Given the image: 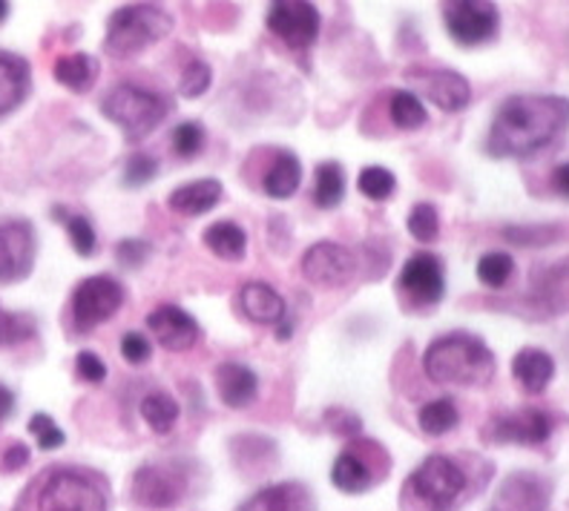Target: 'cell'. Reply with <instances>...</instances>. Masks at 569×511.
<instances>
[{"label": "cell", "instance_id": "obj_28", "mask_svg": "<svg viewBox=\"0 0 569 511\" xmlns=\"http://www.w3.org/2000/svg\"><path fill=\"white\" fill-rule=\"evenodd\" d=\"M98 72L101 67L87 52H72V56H61L56 61V81L72 92H90L98 81Z\"/></svg>", "mask_w": 569, "mask_h": 511}, {"label": "cell", "instance_id": "obj_44", "mask_svg": "<svg viewBox=\"0 0 569 511\" xmlns=\"http://www.w3.org/2000/svg\"><path fill=\"white\" fill-rule=\"evenodd\" d=\"M150 353H153V345H150V339L139 331H130L121 337V357H124L130 365H144L150 360Z\"/></svg>", "mask_w": 569, "mask_h": 511}, {"label": "cell", "instance_id": "obj_15", "mask_svg": "<svg viewBox=\"0 0 569 511\" xmlns=\"http://www.w3.org/2000/svg\"><path fill=\"white\" fill-rule=\"evenodd\" d=\"M549 483L532 471H515L500 483L489 511H549Z\"/></svg>", "mask_w": 569, "mask_h": 511}, {"label": "cell", "instance_id": "obj_51", "mask_svg": "<svg viewBox=\"0 0 569 511\" xmlns=\"http://www.w3.org/2000/svg\"><path fill=\"white\" fill-rule=\"evenodd\" d=\"M7 14H9V3H7V0H0V21H3Z\"/></svg>", "mask_w": 569, "mask_h": 511}, {"label": "cell", "instance_id": "obj_37", "mask_svg": "<svg viewBox=\"0 0 569 511\" xmlns=\"http://www.w3.org/2000/svg\"><path fill=\"white\" fill-rule=\"evenodd\" d=\"M409 233L415 236L417 242H435L440 233V216L435 204L420 201L409 213Z\"/></svg>", "mask_w": 569, "mask_h": 511}, {"label": "cell", "instance_id": "obj_2", "mask_svg": "<svg viewBox=\"0 0 569 511\" xmlns=\"http://www.w3.org/2000/svg\"><path fill=\"white\" fill-rule=\"evenodd\" d=\"M423 371L438 385L487 388L495 380L498 362L480 337L472 333H446L426 348Z\"/></svg>", "mask_w": 569, "mask_h": 511}, {"label": "cell", "instance_id": "obj_10", "mask_svg": "<svg viewBox=\"0 0 569 511\" xmlns=\"http://www.w3.org/2000/svg\"><path fill=\"white\" fill-rule=\"evenodd\" d=\"M188 491V474L179 465L147 463L132 474V498L144 509H173Z\"/></svg>", "mask_w": 569, "mask_h": 511}, {"label": "cell", "instance_id": "obj_16", "mask_svg": "<svg viewBox=\"0 0 569 511\" xmlns=\"http://www.w3.org/2000/svg\"><path fill=\"white\" fill-rule=\"evenodd\" d=\"M552 417L541 408H521L512 414L495 417L489 437L495 442H515V445H541L552 434Z\"/></svg>", "mask_w": 569, "mask_h": 511}, {"label": "cell", "instance_id": "obj_36", "mask_svg": "<svg viewBox=\"0 0 569 511\" xmlns=\"http://www.w3.org/2000/svg\"><path fill=\"white\" fill-rule=\"evenodd\" d=\"M38 325L29 313H9L0 308V345H21L36 337Z\"/></svg>", "mask_w": 569, "mask_h": 511}, {"label": "cell", "instance_id": "obj_43", "mask_svg": "<svg viewBox=\"0 0 569 511\" xmlns=\"http://www.w3.org/2000/svg\"><path fill=\"white\" fill-rule=\"evenodd\" d=\"M153 253V244L144 242V239H121L116 244V259H119L124 268H141L147 262V255Z\"/></svg>", "mask_w": 569, "mask_h": 511}, {"label": "cell", "instance_id": "obj_27", "mask_svg": "<svg viewBox=\"0 0 569 511\" xmlns=\"http://www.w3.org/2000/svg\"><path fill=\"white\" fill-rule=\"evenodd\" d=\"M204 248L224 262H239L248 253V233L239 228L237 221H213L202 233Z\"/></svg>", "mask_w": 569, "mask_h": 511}, {"label": "cell", "instance_id": "obj_7", "mask_svg": "<svg viewBox=\"0 0 569 511\" xmlns=\"http://www.w3.org/2000/svg\"><path fill=\"white\" fill-rule=\"evenodd\" d=\"M127 291L124 284L116 277H107V273H98V277L83 279L78 282V288L72 291L70 299V313L76 331L90 333L98 325H104L107 319H112L119 313V308L124 304Z\"/></svg>", "mask_w": 569, "mask_h": 511}, {"label": "cell", "instance_id": "obj_22", "mask_svg": "<svg viewBox=\"0 0 569 511\" xmlns=\"http://www.w3.org/2000/svg\"><path fill=\"white\" fill-rule=\"evenodd\" d=\"M239 511H317V505L302 483H277L244 500Z\"/></svg>", "mask_w": 569, "mask_h": 511}, {"label": "cell", "instance_id": "obj_33", "mask_svg": "<svg viewBox=\"0 0 569 511\" xmlns=\"http://www.w3.org/2000/svg\"><path fill=\"white\" fill-rule=\"evenodd\" d=\"M52 213H56L58 221H63V224H67V236H70V242H72V248H76L78 255L96 253L98 236L87 216H67V210L63 208H52Z\"/></svg>", "mask_w": 569, "mask_h": 511}, {"label": "cell", "instance_id": "obj_21", "mask_svg": "<svg viewBox=\"0 0 569 511\" xmlns=\"http://www.w3.org/2000/svg\"><path fill=\"white\" fill-rule=\"evenodd\" d=\"M239 308L253 325H279L288 317V304L268 282H248L239 291Z\"/></svg>", "mask_w": 569, "mask_h": 511}, {"label": "cell", "instance_id": "obj_49", "mask_svg": "<svg viewBox=\"0 0 569 511\" xmlns=\"http://www.w3.org/2000/svg\"><path fill=\"white\" fill-rule=\"evenodd\" d=\"M14 411V394L7 385H0V422Z\"/></svg>", "mask_w": 569, "mask_h": 511}, {"label": "cell", "instance_id": "obj_25", "mask_svg": "<svg viewBox=\"0 0 569 511\" xmlns=\"http://www.w3.org/2000/svg\"><path fill=\"white\" fill-rule=\"evenodd\" d=\"M377 480L375 469H371V460H368L362 451L346 449L337 460H333L331 469V483L337 485L346 494H360V491L371 489Z\"/></svg>", "mask_w": 569, "mask_h": 511}, {"label": "cell", "instance_id": "obj_26", "mask_svg": "<svg viewBox=\"0 0 569 511\" xmlns=\"http://www.w3.org/2000/svg\"><path fill=\"white\" fill-rule=\"evenodd\" d=\"M299 184H302V161L291 150H277L273 164L268 167V173H264L262 181L264 193L277 201L291 199L299 190Z\"/></svg>", "mask_w": 569, "mask_h": 511}, {"label": "cell", "instance_id": "obj_29", "mask_svg": "<svg viewBox=\"0 0 569 511\" xmlns=\"http://www.w3.org/2000/svg\"><path fill=\"white\" fill-rule=\"evenodd\" d=\"M346 199V173L337 161H322L317 167V181H313V204L320 210L340 208Z\"/></svg>", "mask_w": 569, "mask_h": 511}, {"label": "cell", "instance_id": "obj_9", "mask_svg": "<svg viewBox=\"0 0 569 511\" xmlns=\"http://www.w3.org/2000/svg\"><path fill=\"white\" fill-rule=\"evenodd\" d=\"M446 32L460 47L489 43L500 29V12L489 0H451L443 3Z\"/></svg>", "mask_w": 569, "mask_h": 511}, {"label": "cell", "instance_id": "obj_42", "mask_svg": "<svg viewBox=\"0 0 569 511\" xmlns=\"http://www.w3.org/2000/svg\"><path fill=\"white\" fill-rule=\"evenodd\" d=\"M29 434H36L38 445H41L43 451H52V449H61L63 445V431L58 429L56 420L49 414H36L32 420H29Z\"/></svg>", "mask_w": 569, "mask_h": 511}, {"label": "cell", "instance_id": "obj_30", "mask_svg": "<svg viewBox=\"0 0 569 511\" xmlns=\"http://www.w3.org/2000/svg\"><path fill=\"white\" fill-rule=\"evenodd\" d=\"M141 420L153 434H167V431H173L176 420H179V402L167 391H153L141 400Z\"/></svg>", "mask_w": 569, "mask_h": 511}, {"label": "cell", "instance_id": "obj_19", "mask_svg": "<svg viewBox=\"0 0 569 511\" xmlns=\"http://www.w3.org/2000/svg\"><path fill=\"white\" fill-rule=\"evenodd\" d=\"M529 299L543 313L569 311V264H552V268L535 270Z\"/></svg>", "mask_w": 569, "mask_h": 511}, {"label": "cell", "instance_id": "obj_48", "mask_svg": "<svg viewBox=\"0 0 569 511\" xmlns=\"http://www.w3.org/2000/svg\"><path fill=\"white\" fill-rule=\"evenodd\" d=\"M552 190L563 199H569V161L567 164H558L556 173H552Z\"/></svg>", "mask_w": 569, "mask_h": 511}, {"label": "cell", "instance_id": "obj_34", "mask_svg": "<svg viewBox=\"0 0 569 511\" xmlns=\"http://www.w3.org/2000/svg\"><path fill=\"white\" fill-rule=\"evenodd\" d=\"M357 187H360V193L366 196L368 201H386L395 196L397 190V179L391 173L389 167H380V164H371L366 167L357 179Z\"/></svg>", "mask_w": 569, "mask_h": 511}, {"label": "cell", "instance_id": "obj_11", "mask_svg": "<svg viewBox=\"0 0 569 511\" xmlns=\"http://www.w3.org/2000/svg\"><path fill=\"white\" fill-rule=\"evenodd\" d=\"M406 78H409V83L417 90V98H429L431 104L443 112H460L472 101V87L455 70H443V67H411L406 72Z\"/></svg>", "mask_w": 569, "mask_h": 511}, {"label": "cell", "instance_id": "obj_35", "mask_svg": "<svg viewBox=\"0 0 569 511\" xmlns=\"http://www.w3.org/2000/svg\"><path fill=\"white\" fill-rule=\"evenodd\" d=\"M515 273V259L509 253H500V250H492V253L487 255H480V262H478V279L487 288H503V284L512 279Z\"/></svg>", "mask_w": 569, "mask_h": 511}, {"label": "cell", "instance_id": "obj_32", "mask_svg": "<svg viewBox=\"0 0 569 511\" xmlns=\"http://www.w3.org/2000/svg\"><path fill=\"white\" fill-rule=\"evenodd\" d=\"M389 116L395 121V127H400V130H420L429 121V110H426L423 98H417L409 90H400L391 96Z\"/></svg>", "mask_w": 569, "mask_h": 511}, {"label": "cell", "instance_id": "obj_39", "mask_svg": "<svg viewBox=\"0 0 569 511\" xmlns=\"http://www.w3.org/2000/svg\"><path fill=\"white\" fill-rule=\"evenodd\" d=\"M512 244H523V248H541V244L558 242L563 236V228L558 224H535V228H507L503 230Z\"/></svg>", "mask_w": 569, "mask_h": 511}, {"label": "cell", "instance_id": "obj_47", "mask_svg": "<svg viewBox=\"0 0 569 511\" xmlns=\"http://www.w3.org/2000/svg\"><path fill=\"white\" fill-rule=\"evenodd\" d=\"M27 463H29L27 445H23V442H9L7 451H3V457H0V465H3V471H21Z\"/></svg>", "mask_w": 569, "mask_h": 511}, {"label": "cell", "instance_id": "obj_17", "mask_svg": "<svg viewBox=\"0 0 569 511\" xmlns=\"http://www.w3.org/2000/svg\"><path fill=\"white\" fill-rule=\"evenodd\" d=\"M147 328L164 351H190L199 342V322L179 304H161L147 317Z\"/></svg>", "mask_w": 569, "mask_h": 511}, {"label": "cell", "instance_id": "obj_3", "mask_svg": "<svg viewBox=\"0 0 569 511\" xmlns=\"http://www.w3.org/2000/svg\"><path fill=\"white\" fill-rule=\"evenodd\" d=\"M18 511H107V489L92 471L52 465L29 485Z\"/></svg>", "mask_w": 569, "mask_h": 511}, {"label": "cell", "instance_id": "obj_6", "mask_svg": "<svg viewBox=\"0 0 569 511\" xmlns=\"http://www.w3.org/2000/svg\"><path fill=\"white\" fill-rule=\"evenodd\" d=\"M469 477L451 457L431 454L406 480V491L429 511H449L463 498Z\"/></svg>", "mask_w": 569, "mask_h": 511}, {"label": "cell", "instance_id": "obj_5", "mask_svg": "<svg viewBox=\"0 0 569 511\" xmlns=\"http://www.w3.org/2000/svg\"><path fill=\"white\" fill-rule=\"evenodd\" d=\"M173 104L164 92L147 90L139 83H119L101 98V116L119 127L130 141L147 139L170 116Z\"/></svg>", "mask_w": 569, "mask_h": 511}, {"label": "cell", "instance_id": "obj_12", "mask_svg": "<svg viewBox=\"0 0 569 511\" xmlns=\"http://www.w3.org/2000/svg\"><path fill=\"white\" fill-rule=\"evenodd\" d=\"M36 228L23 219L0 221V284L21 282L36 264Z\"/></svg>", "mask_w": 569, "mask_h": 511}, {"label": "cell", "instance_id": "obj_1", "mask_svg": "<svg viewBox=\"0 0 569 511\" xmlns=\"http://www.w3.org/2000/svg\"><path fill=\"white\" fill-rule=\"evenodd\" d=\"M569 127V98L512 96L498 107L487 136L495 159H532L558 144Z\"/></svg>", "mask_w": 569, "mask_h": 511}, {"label": "cell", "instance_id": "obj_18", "mask_svg": "<svg viewBox=\"0 0 569 511\" xmlns=\"http://www.w3.org/2000/svg\"><path fill=\"white\" fill-rule=\"evenodd\" d=\"M216 394L228 408H248L259 397V377L242 362H222L216 368Z\"/></svg>", "mask_w": 569, "mask_h": 511}, {"label": "cell", "instance_id": "obj_41", "mask_svg": "<svg viewBox=\"0 0 569 511\" xmlns=\"http://www.w3.org/2000/svg\"><path fill=\"white\" fill-rule=\"evenodd\" d=\"M159 173V161L150 152H132L124 164V187H144L147 181H153Z\"/></svg>", "mask_w": 569, "mask_h": 511}, {"label": "cell", "instance_id": "obj_23", "mask_svg": "<svg viewBox=\"0 0 569 511\" xmlns=\"http://www.w3.org/2000/svg\"><path fill=\"white\" fill-rule=\"evenodd\" d=\"M222 193L224 187L219 179H196L176 187L167 199V208L179 216H204L222 201Z\"/></svg>", "mask_w": 569, "mask_h": 511}, {"label": "cell", "instance_id": "obj_45", "mask_svg": "<svg viewBox=\"0 0 569 511\" xmlns=\"http://www.w3.org/2000/svg\"><path fill=\"white\" fill-rule=\"evenodd\" d=\"M76 373L81 377L83 382H92V385H96V382H104L107 365L101 362V357H98V353L81 351L76 357Z\"/></svg>", "mask_w": 569, "mask_h": 511}, {"label": "cell", "instance_id": "obj_4", "mask_svg": "<svg viewBox=\"0 0 569 511\" xmlns=\"http://www.w3.org/2000/svg\"><path fill=\"white\" fill-rule=\"evenodd\" d=\"M170 29H173V14L161 3H127L107 18V56H141L144 49L170 36Z\"/></svg>", "mask_w": 569, "mask_h": 511}, {"label": "cell", "instance_id": "obj_24", "mask_svg": "<svg viewBox=\"0 0 569 511\" xmlns=\"http://www.w3.org/2000/svg\"><path fill=\"white\" fill-rule=\"evenodd\" d=\"M512 377L527 394H543L556 377V360L543 348H521L512 360Z\"/></svg>", "mask_w": 569, "mask_h": 511}, {"label": "cell", "instance_id": "obj_13", "mask_svg": "<svg viewBox=\"0 0 569 511\" xmlns=\"http://www.w3.org/2000/svg\"><path fill=\"white\" fill-rule=\"evenodd\" d=\"M299 268H302V277L311 284L337 288V284H346L357 273V255L346 244L317 242L306 250Z\"/></svg>", "mask_w": 569, "mask_h": 511}, {"label": "cell", "instance_id": "obj_50", "mask_svg": "<svg viewBox=\"0 0 569 511\" xmlns=\"http://www.w3.org/2000/svg\"><path fill=\"white\" fill-rule=\"evenodd\" d=\"M291 337H293V319L284 317L282 322H279V328H277V339H279V342H288Z\"/></svg>", "mask_w": 569, "mask_h": 511}, {"label": "cell", "instance_id": "obj_20", "mask_svg": "<svg viewBox=\"0 0 569 511\" xmlns=\"http://www.w3.org/2000/svg\"><path fill=\"white\" fill-rule=\"evenodd\" d=\"M32 90V67L27 58L0 52V116H9L27 101Z\"/></svg>", "mask_w": 569, "mask_h": 511}, {"label": "cell", "instance_id": "obj_8", "mask_svg": "<svg viewBox=\"0 0 569 511\" xmlns=\"http://www.w3.org/2000/svg\"><path fill=\"white\" fill-rule=\"evenodd\" d=\"M264 23L273 38L293 52H308L320 36V12L308 0H277L268 3Z\"/></svg>", "mask_w": 569, "mask_h": 511}, {"label": "cell", "instance_id": "obj_31", "mask_svg": "<svg viewBox=\"0 0 569 511\" xmlns=\"http://www.w3.org/2000/svg\"><path fill=\"white\" fill-rule=\"evenodd\" d=\"M417 422H420V429H423L426 434L443 437V434H449L451 429H458L460 411H458V405L451 402V397H440V400H431L420 408Z\"/></svg>", "mask_w": 569, "mask_h": 511}, {"label": "cell", "instance_id": "obj_46", "mask_svg": "<svg viewBox=\"0 0 569 511\" xmlns=\"http://www.w3.org/2000/svg\"><path fill=\"white\" fill-rule=\"evenodd\" d=\"M328 420H337L331 422V429L342 437H357L362 431L360 417L346 411V408H331V411H328Z\"/></svg>", "mask_w": 569, "mask_h": 511}, {"label": "cell", "instance_id": "obj_40", "mask_svg": "<svg viewBox=\"0 0 569 511\" xmlns=\"http://www.w3.org/2000/svg\"><path fill=\"white\" fill-rule=\"evenodd\" d=\"M170 141H173V152L179 159H193L204 150V127L196 124V121H184V124L176 127Z\"/></svg>", "mask_w": 569, "mask_h": 511}, {"label": "cell", "instance_id": "obj_14", "mask_svg": "<svg viewBox=\"0 0 569 511\" xmlns=\"http://www.w3.org/2000/svg\"><path fill=\"white\" fill-rule=\"evenodd\" d=\"M400 293L411 299L420 308L438 304L446 293V273L443 262L435 253H415L400 270Z\"/></svg>", "mask_w": 569, "mask_h": 511}, {"label": "cell", "instance_id": "obj_38", "mask_svg": "<svg viewBox=\"0 0 569 511\" xmlns=\"http://www.w3.org/2000/svg\"><path fill=\"white\" fill-rule=\"evenodd\" d=\"M210 83H213V70H210V63L193 58V61H188V67L181 70L179 92L184 98H199L210 90Z\"/></svg>", "mask_w": 569, "mask_h": 511}]
</instances>
